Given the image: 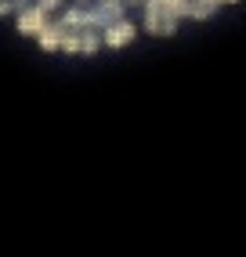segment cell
<instances>
[{"mask_svg":"<svg viewBox=\"0 0 246 257\" xmlns=\"http://www.w3.org/2000/svg\"><path fill=\"white\" fill-rule=\"evenodd\" d=\"M145 29L156 33V37H170L174 29H178V19L163 8V4H156V0H145Z\"/></svg>","mask_w":246,"mask_h":257,"instance_id":"cell-1","label":"cell"},{"mask_svg":"<svg viewBox=\"0 0 246 257\" xmlns=\"http://www.w3.org/2000/svg\"><path fill=\"white\" fill-rule=\"evenodd\" d=\"M119 19H123V0H94L91 11H87V26L94 29H109Z\"/></svg>","mask_w":246,"mask_h":257,"instance_id":"cell-2","label":"cell"},{"mask_svg":"<svg viewBox=\"0 0 246 257\" xmlns=\"http://www.w3.org/2000/svg\"><path fill=\"white\" fill-rule=\"evenodd\" d=\"M47 26V11L40 4H29L26 11H19V33H26V37H37V33Z\"/></svg>","mask_w":246,"mask_h":257,"instance_id":"cell-3","label":"cell"},{"mask_svg":"<svg viewBox=\"0 0 246 257\" xmlns=\"http://www.w3.org/2000/svg\"><path fill=\"white\" fill-rule=\"evenodd\" d=\"M131 40H134V26L127 19H119V22H112L109 29H105V44H109V47H123Z\"/></svg>","mask_w":246,"mask_h":257,"instance_id":"cell-4","label":"cell"},{"mask_svg":"<svg viewBox=\"0 0 246 257\" xmlns=\"http://www.w3.org/2000/svg\"><path fill=\"white\" fill-rule=\"evenodd\" d=\"M62 37H65V22H47L40 33H37V40L44 51H58L62 47Z\"/></svg>","mask_w":246,"mask_h":257,"instance_id":"cell-5","label":"cell"},{"mask_svg":"<svg viewBox=\"0 0 246 257\" xmlns=\"http://www.w3.org/2000/svg\"><path fill=\"white\" fill-rule=\"evenodd\" d=\"M98 47H101L98 29H94V26H83V29H80V51H83V55H94Z\"/></svg>","mask_w":246,"mask_h":257,"instance_id":"cell-6","label":"cell"},{"mask_svg":"<svg viewBox=\"0 0 246 257\" xmlns=\"http://www.w3.org/2000/svg\"><path fill=\"white\" fill-rule=\"evenodd\" d=\"M62 22H65V29H83L87 26V11L83 8H69Z\"/></svg>","mask_w":246,"mask_h":257,"instance_id":"cell-7","label":"cell"},{"mask_svg":"<svg viewBox=\"0 0 246 257\" xmlns=\"http://www.w3.org/2000/svg\"><path fill=\"white\" fill-rule=\"evenodd\" d=\"M62 51H65V55H76V51H80V29H65Z\"/></svg>","mask_w":246,"mask_h":257,"instance_id":"cell-8","label":"cell"},{"mask_svg":"<svg viewBox=\"0 0 246 257\" xmlns=\"http://www.w3.org/2000/svg\"><path fill=\"white\" fill-rule=\"evenodd\" d=\"M37 4H40V8H44V11H55V8H58V4H62V0H37Z\"/></svg>","mask_w":246,"mask_h":257,"instance_id":"cell-9","label":"cell"},{"mask_svg":"<svg viewBox=\"0 0 246 257\" xmlns=\"http://www.w3.org/2000/svg\"><path fill=\"white\" fill-rule=\"evenodd\" d=\"M15 11V0H0V15H11Z\"/></svg>","mask_w":246,"mask_h":257,"instance_id":"cell-10","label":"cell"},{"mask_svg":"<svg viewBox=\"0 0 246 257\" xmlns=\"http://www.w3.org/2000/svg\"><path fill=\"white\" fill-rule=\"evenodd\" d=\"M76 4H94V0H76Z\"/></svg>","mask_w":246,"mask_h":257,"instance_id":"cell-11","label":"cell"},{"mask_svg":"<svg viewBox=\"0 0 246 257\" xmlns=\"http://www.w3.org/2000/svg\"><path fill=\"white\" fill-rule=\"evenodd\" d=\"M131 4H145V0H131Z\"/></svg>","mask_w":246,"mask_h":257,"instance_id":"cell-12","label":"cell"},{"mask_svg":"<svg viewBox=\"0 0 246 257\" xmlns=\"http://www.w3.org/2000/svg\"><path fill=\"white\" fill-rule=\"evenodd\" d=\"M221 4H224V0H221Z\"/></svg>","mask_w":246,"mask_h":257,"instance_id":"cell-13","label":"cell"}]
</instances>
